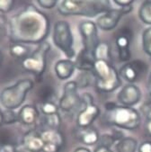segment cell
Returning a JSON list of instances; mask_svg holds the SVG:
<instances>
[{
  "mask_svg": "<svg viewBox=\"0 0 151 152\" xmlns=\"http://www.w3.org/2000/svg\"><path fill=\"white\" fill-rule=\"evenodd\" d=\"M49 33L48 16L31 5L15 15L9 23L10 38L14 42L40 44L44 42Z\"/></svg>",
  "mask_w": 151,
  "mask_h": 152,
  "instance_id": "6da1fadb",
  "label": "cell"
},
{
  "mask_svg": "<svg viewBox=\"0 0 151 152\" xmlns=\"http://www.w3.org/2000/svg\"><path fill=\"white\" fill-rule=\"evenodd\" d=\"M112 9L110 0H62L58 11L65 16L95 17Z\"/></svg>",
  "mask_w": 151,
  "mask_h": 152,
  "instance_id": "7a4b0ae2",
  "label": "cell"
},
{
  "mask_svg": "<svg viewBox=\"0 0 151 152\" xmlns=\"http://www.w3.org/2000/svg\"><path fill=\"white\" fill-rule=\"evenodd\" d=\"M104 106L106 119L110 124L128 131H133L139 127L141 118L136 109L124 105H117L112 102L106 103Z\"/></svg>",
  "mask_w": 151,
  "mask_h": 152,
  "instance_id": "3957f363",
  "label": "cell"
},
{
  "mask_svg": "<svg viewBox=\"0 0 151 152\" xmlns=\"http://www.w3.org/2000/svg\"><path fill=\"white\" fill-rule=\"evenodd\" d=\"M92 74L96 88L102 93H112L122 85L120 74L110 61L96 59Z\"/></svg>",
  "mask_w": 151,
  "mask_h": 152,
  "instance_id": "277c9868",
  "label": "cell"
},
{
  "mask_svg": "<svg viewBox=\"0 0 151 152\" xmlns=\"http://www.w3.org/2000/svg\"><path fill=\"white\" fill-rule=\"evenodd\" d=\"M34 86L32 79L24 78L17 81L13 86H7L0 93V104L7 110H15L25 101V98Z\"/></svg>",
  "mask_w": 151,
  "mask_h": 152,
  "instance_id": "5b68a950",
  "label": "cell"
},
{
  "mask_svg": "<svg viewBox=\"0 0 151 152\" xmlns=\"http://www.w3.org/2000/svg\"><path fill=\"white\" fill-rule=\"evenodd\" d=\"M50 50L49 42H43L37 49L30 53L22 60V67L24 70L34 74L36 77H41L47 68V55Z\"/></svg>",
  "mask_w": 151,
  "mask_h": 152,
  "instance_id": "8992f818",
  "label": "cell"
},
{
  "mask_svg": "<svg viewBox=\"0 0 151 152\" xmlns=\"http://www.w3.org/2000/svg\"><path fill=\"white\" fill-rule=\"evenodd\" d=\"M53 42L68 58L75 57L74 37L70 25L66 21H58L53 29Z\"/></svg>",
  "mask_w": 151,
  "mask_h": 152,
  "instance_id": "52a82bcc",
  "label": "cell"
},
{
  "mask_svg": "<svg viewBox=\"0 0 151 152\" xmlns=\"http://www.w3.org/2000/svg\"><path fill=\"white\" fill-rule=\"evenodd\" d=\"M81 99L82 104L77 116V124L78 128L90 127L100 115V109L94 103V98L89 93L83 94Z\"/></svg>",
  "mask_w": 151,
  "mask_h": 152,
  "instance_id": "ba28073f",
  "label": "cell"
},
{
  "mask_svg": "<svg viewBox=\"0 0 151 152\" xmlns=\"http://www.w3.org/2000/svg\"><path fill=\"white\" fill-rule=\"evenodd\" d=\"M77 89L78 86L76 81H69L65 84L63 95L58 103V108L60 110L65 113H71L81 107L82 99Z\"/></svg>",
  "mask_w": 151,
  "mask_h": 152,
  "instance_id": "9c48e42d",
  "label": "cell"
},
{
  "mask_svg": "<svg viewBox=\"0 0 151 152\" xmlns=\"http://www.w3.org/2000/svg\"><path fill=\"white\" fill-rule=\"evenodd\" d=\"M97 25L93 21H84L79 24V33L82 37L84 50L95 54V50L100 43Z\"/></svg>",
  "mask_w": 151,
  "mask_h": 152,
  "instance_id": "30bf717a",
  "label": "cell"
},
{
  "mask_svg": "<svg viewBox=\"0 0 151 152\" xmlns=\"http://www.w3.org/2000/svg\"><path fill=\"white\" fill-rule=\"evenodd\" d=\"M132 11V6L120 7L119 9H111L102 14L96 20V25L103 31H111L114 29L120 18Z\"/></svg>",
  "mask_w": 151,
  "mask_h": 152,
  "instance_id": "8fae6325",
  "label": "cell"
},
{
  "mask_svg": "<svg viewBox=\"0 0 151 152\" xmlns=\"http://www.w3.org/2000/svg\"><path fill=\"white\" fill-rule=\"evenodd\" d=\"M41 133L44 144L42 152H58L63 148L65 139L58 130L45 129Z\"/></svg>",
  "mask_w": 151,
  "mask_h": 152,
  "instance_id": "7c38bea8",
  "label": "cell"
},
{
  "mask_svg": "<svg viewBox=\"0 0 151 152\" xmlns=\"http://www.w3.org/2000/svg\"><path fill=\"white\" fill-rule=\"evenodd\" d=\"M147 69V66L142 60L136 59L132 61L126 62L120 69V76L123 77L129 84H133L139 77L145 73Z\"/></svg>",
  "mask_w": 151,
  "mask_h": 152,
  "instance_id": "4fadbf2b",
  "label": "cell"
},
{
  "mask_svg": "<svg viewBox=\"0 0 151 152\" xmlns=\"http://www.w3.org/2000/svg\"><path fill=\"white\" fill-rule=\"evenodd\" d=\"M131 32L129 29H122L116 36L115 43L118 50V56L123 62H129L131 59V51L130 45L131 42Z\"/></svg>",
  "mask_w": 151,
  "mask_h": 152,
  "instance_id": "5bb4252c",
  "label": "cell"
},
{
  "mask_svg": "<svg viewBox=\"0 0 151 152\" xmlns=\"http://www.w3.org/2000/svg\"><path fill=\"white\" fill-rule=\"evenodd\" d=\"M117 98L122 105L132 107L140 101L141 91L138 86L134 84H128L120 89Z\"/></svg>",
  "mask_w": 151,
  "mask_h": 152,
  "instance_id": "9a60e30c",
  "label": "cell"
},
{
  "mask_svg": "<svg viewBox=\"0 0 151 152\" xmlns=\"http://www.w3.org/2000/svg\"><path fill=\"white\" fill-rule=\"evenodd\" d=\"M23 144L29 152H42L44 144L41 131L31 130L27 132L23 138Z\"/></svg>",
  "mask_w": 151,
  "mask_h": 152,
  "instance_id": "2e32d148",
  "label": "cell"
},
{
  "mask_svg": "<svg viewBox=\"0 0 151 152\" xmlns=\"http://www.w3.org/2000/svg\"><path fill=\"white\" fill-rule=\"evenodd\" d=\"M39 111L36 108V106L33 105V104H26L23 105L19 113H17V117H18V121L23 125L26 126H31L34 125L36 121L39 118Z\"/></svg>",
  "mask_w": 151,
  "mask_h": 152,
  "instance_id": "e0dca14e",
  "label": "cell"
},
{
  "mask_svg": "<svg viewBox=\"0 0 151 152\" xmlns=\"http://www.w3.org/2000/svg\"><path fill=\"white\" fill-rule=\"evenodd\" d=\"M74 62L76 69L83 72H92L96 62V57L95 54L89 53L82 49Z\"/></svg>",
  "mask_w": 151,
  "mask_h": 152,
  "instance_id": "ac0fdd59",
  "label": "cell"
},
{
  "mask_svg": "<svg viewBox=\"0 0 151 152\" xmlns=\"http://www.w3.org/2000/svg\"><path fill=\"white\" fill-rule=\"evenodd\" d=\"M75 69H76L75 62L72 61V60L69 58L58 60L55 64V67H54L56 76L60 80L69 79L74 74Z\"/></svg>",
  "mask_w": 151,
  "mask_h": 152,
  "instance_id": "d6986e66",
  "label": "cell"
},
{
  "mask_svg": "<svg viewBox=\"0 0 151 152\" xmlns=\"http://www.w3.org/2000/svg\"><path fill=\"white\" fill-rule=\"evenodd\" d=\"M77 137L83 144L93 146L99 141L100 134L96 129L90 126L86 128H78L77 132Z\"/></svg>",
  "mask_w": 151,
  "mask_h": 152,
  "instance_id": "ffe728a7",
  "label": "cell"
},
{
  "mask_svg": "<svg viewBox=\"0 0 151 152\" xmlns=\"http://www.w3.org/2000/svg\"><path fill=\"white\" fill-rule=\"evenodd\" d=\"M138 141L131 137H123L116 143L117 152H136Z\"/></svg>",
  "mask_w": 151,
  "mask_h": 152,
  "instance_id": "44dd1931",
  "label": "cell"
},
{
  "mask_svg": "<svg viewBox=\"0 0 151 152\" xmlns=\"http://www.w3.org/2000/svg\"><path fill=\"white\" fill-rule=\"evenodd\" d=\"M9 51L13 57L17 58H22V60L25 58L27 56H29L30 54V49L26 45H24L23 43L14 42L9 46Z\"/></svg>",
  "mask_w": 151,
  "mask_h": 152,
  "instance_id": "7402d4cb",
  "label": "cell"
},
{
  "mask_svg": "<svg viewBox=\"0 0 151 152\" xmlns=\"http://www.w3.org/2000/svg\"><path fill=\"white\" fill-rule=\"evenodd\" d=\"M123 136L122 135V133L119 132L117 134V132L114 131L112 133H104L102 136H100L98 142L100 143V146H104V147L111 148V147L116 141L118 142L120 139H123Z\"/></svg>",
  "mask_w": 151,
  "mask_h": 152,
  "instance_id": "603a6c76",
  "label": "cell"
},
{
  "mask_svg": "<svg viewBox=\"0 0 151 152\" xmlns=\"http://www.w3.org/2000/svg\"><path fill=\"white\" fill-rule=\"evenodd\" d=\"M95 57L96 59H104L111 62V54H110V45L105 42H100L95 50Z\"/></svg>",
  "mask_w": 151,
  "mask_h": 152,
  "instance_id": "cb8c5ba5",
  "label": "cell"
},
{
  "mask_svg": "<svg viewBox=\"0 0 151 152\" xmlns=\"http://www.w3.org/2000/svg\"><path fill=\"white\" fill-rule=\"evenodd\" d=\"M139 16L140 20L148 25H151V0L145 1L139 10Z\"/></svg>",
  "mask_w": 151,
  "mask_h": 152,
  "instance_id": "d4e9b609",
  "label": "cell"
},
{
  "mask_svg": "<svg viewBox=\"0 0 151 152\" xmlns=\"http://www.w3.org/2000/svg\"><path fill=\"white\" fill-rule=\"evenodd\" d=\"M45 124L47 126V129H51V130H58L60 124H61V118L58 113L50 114V115H46L45 116Z\"/></svg>",
  "mask_w": 151,
  "mask_h": 152,
  "instance_id": "484cf974",
  "label": "cell"
},
{
  "mask_svg": "<svg viewBox=\"0 0 151 152\" xmlns=\"http://www.w3.org/2000/svg\"><path fill=\"white\" fill-rule=\"evenodd\" d=\"M142 48L146 54L151 58V26L147 28L142 34Z\"/></svg>",
  "mask_w": 151,
  "mask_h": 152,
  "instance_id": "4316f807",
  "label": "cell"
},
{
  "mask_svg": "<svg viewBox=\"0 0 151 152\" xmlns=\"http://www.w3.org/2000/svg\"><path fill=\"white\" fill-rule=\"evenodd\" d=\"M41 111L44 114V116L50 115L58 113V106L53 101L44 102L41 105Z\"/></svg>",
  "mask_w": 151,
  "mask_h": 152,
  "instance_id": "83f0119b",
  "label": "cell"
},
{
  "mask_svg": "<svg viewBox=\"0 0 151 152\" xmlns=\"http://www.w3.org/2000/svg\"><path fill=\"white\" fill-rule=\"evenodd\" d=\"M54 89L50 86H43L42 89H40V99L42 98V103L52 101V97L54 96Z\"/></svg>",
  "mask_w": 151,
  "mask_h": 152,
  "instance_id": "f1b7e54d",
  "label": "cell"
},
{
  "mask_svg": "<svg viewBox=\"0 0 151 152\" xmlns=\"http://www.w3.org/2000/svg\"><path fill=\"white\" fill-rule=\"evenodd\" d=\"M15 0H0V13H9L14 6Z\"/></svg>",
  "mask_w": 151,
  "mask_h": 152,
  "instance_id": "f546056e",
  "label": "cell"
},
{
  "mask_svg": "<svg viewBox=\"0 0 151 152\" xmlns=\"http://www.w3.org/2000/svg\"><path fill=\"white\" fill-rule=\"evenodd\" d=\"M3 114H4V123L5 124H14L18 121L17 114H15L12 110H7L5 113H3Z\"/></svg>",
  "mask_w": 151,
  "mask_h": 152,
  "instance_id": "4dcf8cb0",
  "label": "cell"
},
{
  "mask_svg": "<svg viewBox=\"0 0 151 152\" xmlns=\"http://www.w3.org/2000/svg\"><path fill=\"white\" fill-rule=\"evenodd\" d=\"M37 3L42 8L52 9L58 5V0H37Z\"/></svg>",
  "mask_w": 151,
  "mask_h": 152,
  "instance_id": "1f68e13d",
  "label": "cell"
},
{
  "mask_svg": "<svg viewBox=\"0 0 151 152\" xmlns=\"http://www.w3.org/2000/svg\"><path fill=\"white\" fill-rule=\"evenodd\" d=\"M146 131L151 136V105L146 111Z\"/></svg>",
  "mask_w": 151,
  "mask_h": 152,
  "instance_id": "d6a6232c",
  "label": "cell"
},
{
  "mask_svg": "<svg viewBox=\"0 0 151 152\" xmlns=\"http://www.w3.org/2000/svg\"><path fill=\"white\" fill-rule=\"evenodd\" d=\"M139 152H151V141H144L138 148Z\"/></svg>",
  "mask_w": 151,
  "mask_h": 152,
  "instance_id": "836d02e7",
  "label": "cell"
},
{
  "mask_svg": "<svg viewBox=\"0 0 151 152\" xmlns=\"http://www.w3.org/2000/svg\"><path fill=\"white\" fill-rule=\"evenodd\" d=\"M0 152H16V149L13 144L7 143L0 146Z\"/></svg>",
  "mask_w": 151,
  "mask_h": 152,
  "instance_id": "e575fe53",
  "label": "cell"
},
{
  "mask_svg": "<svg viewBox=\"0 0 151 152\" xmlns=\"http://www.w3.org/2000/svg\"><path fill=\"white\" fill-rule=\"evenodd\" d=\"M114 3L120 6V7H129L131 6L134 0H113Z\"/></svg>",
  "mask_w": 151,
  "mask_h": 152,
  "instance_id": "d590c367",
  "label": "cell"
},
{
  "mask_svg": "<svg viewBox=\"0 0 151 152\" xmlns=\"http://www.w3.org/2000/svg\"><path fill=\"white\" fill-rule=\"evenodd\" d=\"M95 152H113L111 148H106V147H104V146H98L96 149H95Z\"/></svg>",
  "mask_w": 151,
  "mask_h": 152,
  "instance_id": "8d00e7d4",
  "label": "cell"
},
{
  "mask_svg": "<svg viewBox=\"0 0 151 152\" xmlns=\"http://www.w3.org/2000/svg\"><path fill=\"white\" fill-rule=\"evenodd\" d=\"M73 152H92L89 148H85V147H78Z\"/></svg>",
  "mask_w": 151,
  "mask_h": 152,
  "instance_id": "74e56055",
  "label": "cell"
},
{
  "mask_svg": "<svg viewBox=\"0 0 151 152\" xmlns=\"http://www.w3.org/2000/svg\"><path fill=\"white\" fill-rule=\"evenodd\" d=\"M6 18H5V16L4 15H0V28L1 27H3V25L6 23Z\"/></svg>",
  "mask_w": 151,
  "mask_h": 152,
  "instance_id": "f35d334b",
  "label": "cell"
},
{
  "mask_svg": "<svg viewBox=\"0 0 151 152\" xmlns=\"http://www.w3.org/2000/svg\"><path fill=\"white\" fill-rule=\"evenodd\" d=\"M3 123H4V114H3V112L0 110V126L2 125Z\"/></svg>",
  "mask_w": 151,
  "mask_h": 152,
  "instance_id": "ab89813d",
  "label": "cell"
},
{
  "mask_svg": "<svg viewBox=\"0 0 151 152\" xmlns=\"http://www.w3.org/2000/svg\"><path fill=\"white\" fill-rule=\"evenodd\" d=\"M148 91H149V96L151 97V73L149 77V81H148Z\"/></svg>",
  "mask_w": 151,
  "mask_h": 152,
  "instance_id": "60d3db41",
  "label": "cell"
},
{
  "mask_svg": "<svg viewBox=\"0 0 151 152\" xmlns=\"http://www.w3.org/2000/svg\"><path fill=\"white\" fill-rule=\"evenodd\" d=\"M2 60H3V55H2V51L0 50V65L2 63Z\"/></svg>",
  "mask_w": 151,
  "mask_h": 152,
  "instance_id": "b9f144b4",
  "label": "cell"
}]
</instances>
